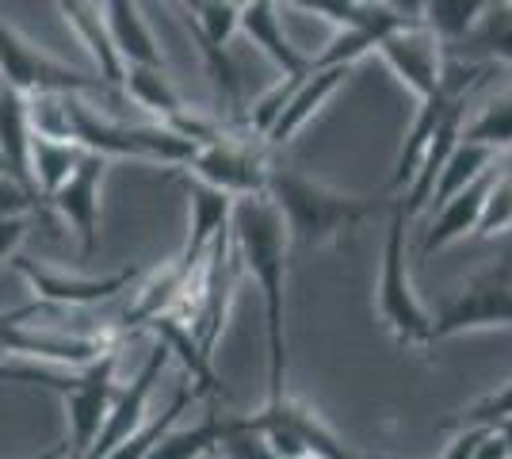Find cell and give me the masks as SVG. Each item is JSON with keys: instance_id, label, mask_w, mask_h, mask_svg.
<instances>
[{"instance_id": "obj_13", "label": "cell", "mask_w": 512, "mask_h": 459, "mask_svg": "<svg viewBox=\"0 0 512 459\" xmlns=\"http://www.w3.org/2000/svg\"><path fill=\"white\" fill-rule=\"evenodd\" d=\"M375 54H383V62L394 69V77L417 96L425 100L440 88L444 77V46L428 35L425 27H402V31H390L379 39Z\"/></svg>"}, {"instance_id": "obj_30", "label": "cell", "mask_w": 512, "mask_h": 459, "mask_svg": "<svg viewBox=\"0 0 512 459\" xmlns=\"http://www.w3.org/2000/svg\"><path fill=\"white\" fill-rule=\"evenodd\" d=\"M43 310H46V306L27 303V306H16V310H4V314H0V364L8 360V333L20 326V322H35Z\"/></svg>"}, {"instance_id": "obj_21", "label": "cell", "mask_w": 512, "mask_h": 459, "mask_svg": "<svg viewBox=\"0 0 512 459\" xmlns=\"http://www.w3.org/2000/svg\"><path fill=\"white\" fill-rule=\"evenodd\" d=\"M230 433H234V417L211 414L192 429H169L142 459H203L218 452Z\"/></svg>"}, {"instance_id": "obj_15", "label": "cell", "mask_w": 512, "mask_h": 459, "mask_svg": "<svg viewBox=\"0 0 512 459\" xmlns=\"http://www.w3.org/2000/svg\"><path fill=\"white\" fill-rule=\"evenodd\" d=\"M348 73H352L348 66H310V73L291 88V96H287V104L279 111V119L272 123V131L264 134V142H268V146H287V142L341 92L344 81H348Z\"/></svg>"}, {"instance_id": "obj_14", "label": "cell", "mask_w": 512, "mask_h": 459, "mask_svg": "<svg viewBox=\"0 0 512 459\" xmlns=\"http://www.w3.org/2000/svg\"><path fill=\"white\" fill-rule=\"evenodd\" d=\"M104 173H107V157L100 153H85L81 165L73 169V176L65 180L54 196L46 199L58 215H62L77 238H81V249L92 253L96 249V230H100V192H104Z\"/></svg>"}, {"instance_id": "obj_18", "label": "cell", "mask_w": 512, "mask_h": 459, "mask_svg": "<svg viewBox=\"0 0 512 459\" xmlns=\"http://www.w3.org/2000/svg\"><path fill=\"white\" fill-rule=\"evenodd\" d=\"M100 12H104L107 35H111V46H115V54H119L123 66L165 69L161 46L153 39L150 23H146L138 4H130V0H107V4H100Z\"/></svg>"}, {"instance_id": "obj_3", "label": "cell", "mask_w": 512, "mask_h": 459, "mask_svg": "<svg viewBox=\"0 0 512 459\" xmlns=\"http://www.w3.org/2000/svg\"><path fill=\"white\" fill-rule=\"evenodd\" d=\"M69 111V138L85 153L100 157H134V161H157V165H176L184 169L195 157V142L180 138L169 127L157 123H119L107 119L88 104L85 96H65Z\"/></svg>"}, {"instance_id": "obj_8", "label": "cell", "mask_w": 512, "mask_h": 459, "mask_svg": "<svg viewBox=\"0 0 512 459\" xmlns=\"http://www.w3.org/2000/svg\"><path fill=\"white\" fill-rule=\"evenodd\" d=\"M0 88H12L20 96H88V92H107L100 77H85L77 69L46 58L43 50L16 35L0 20Z\"/></svg>"}, {"instance_id": "obj_6", "label": "cell", "mask_w": 512, "mask_h": 459, "mask_svg": "<svg viewBox=\"0 0 512 459\" xmlns=\"http://www.w3.org/2000/svg\"><path fill=\"white\" fill-rule=\"evenodd\" d=\"M490 73H493L490 66H459V62H444L440 88H436L432 96H425V100H421V108H417L413 123H409L406 142H402L398 161H394L390 188H402V192H406V184L413 180V173H417V165H421L425 150L432 146L436 131L448 123V115H455L459 108H467V96L482 85Z\"/></svg>"}, {"instance_id": "obj_24", "label": "cell", "mask_w": 512, "mask_h": 459, "mask_svg": "<svg viewBox=\"0 0 512 459\" xmlns=\"http://www.w3.org/2000/svg\"><path fill=\"white\" fill-rule=\"evenodd\" d=\"M493 161H497V153L482 150V146H470V142H459L455 150H451V157L444 161V169H440V176H436V188H432V211H440L448 199H455L463 188H470L478 176L490 169Z\"/></svg>"}, {"instance_id": "obj_31", "label": "cell", "mask_w": 512, "mask_h": 459, "mask_svg": "<svg viewBox=\"0 0 512 459\" xmlns=\"http://www.w3.org/2000/svg\"><path fill=\"white\" fill-rule=\"evenodd\" d=\"M27 230H31V219H0V264H8L20 253Z\"/></svg>"}, {"instance_id": "obj_12", "label": "cell", "mask_w": 512, "mask_h": 459, "mask_svg": "<svg viewBox=\"0 0 512 459\" xmlns=\"http://www.w3.org/2000/svg\"><path fill=\"white\" fill-rule=\"evenodd\" d=\"M169 360H172L169 349H165L161 341H153L150 356H146V364L138 368V375L130 379L123 391H115V398H111V410H107L104 429H100V437H96V444H92L88 459H107L115 448H123V444L146 425L150 394H153V387H157L161 372L169 368Z\"/></svg>"}, {"instance_id": "obj_26", "label": "cell", "mask_w": 512, "mask_h": 459, "mask_svg": "<svg viewBox=\"0 0 512 459\" xmlns=\"http://www.w3.org/2000/svg\"><path fill=\"white\" fill-rule=\"evenodd\" d=\"M195 398H199V391H195L192 383H184L180 391L172 394V402L165 406V410H161V414H157V417H146V425H142V429H138V433H134V437H130L127 444H123V448H115V452H111L107 459H142L153 448V444H157V440L169 433V429H176L180 414H184V410L192 406Z\"/></svg>"}, {"instance_id": "obj_5", "label": "cell", "mask_w": 512, "mask_h": 459, "mask_svg": "<svg viewBox=\"0 0 512 459\" xmlns=\"http://www.w3.org/2000/svg\"><path fill=\"white\" fill-rule=\"evenodd\" d=\"M512 326V253L490 268L474 272L470 280L451 291L432 314V345L474 329H509Z\"/></svg>"}, {"instance_id": "obj_9", "label": "cell", "mask_w": 512, "mask_h": 459, "mask_svg": "<svg viewBox=\"0 0 512 459\" xmlns=\"http://www.w3.org/2000/svg\"><path fill=\"white\" fill-rule=\"evenodd\" d=\"M184 176H192L230 199H253L264 196L268 161L253 138H237V134L222 131L214 142L195 150V157L184 165Z\"/></svg>"}, {"instance_id": "obj_27", "label": "cell", "mask_w": 512, "mask_h": 459, "mask_svg": "<svg viewBox=\"0 0 512 459\" xmlns=\"http://www.w3.org/2000/svg\"><path fill=\"white\" fill-rule=\"evenodd\" d=\"M509 230H512V157L501 161V169L493 176L490 196H486V207H482V219H478L474 238L490 241L509 234Z\"/></svg>"}, {"instance_id": "obj_22", "label": "cell", "mask_w": 512, "mask_h": 459, "mask_svg": "<svg viewBox=\"0 0 512 459\" xmlns=\"http://www.w3.org/2000/svg\"><path fill=\"white\" fill-rule=\"evenodd\" d=\"M81 157H85V150L77 142H58V138L31 134V188H35V196H54L73 176V169L81 165Z\"/></svg>"}, {"instance_id": "obj_25", "label": "cell", "mask_w": 512, "mask_h": 459, "mask_svg": "<svg viewBox=\"0 0 512 459\" xmlns=\"http://www.w3.org/2000/svg\"><path fill=\"white\" fill-rule=\"evenodd\" d=\"M459 142L482 146V150L490 153L512 150V88H505L501 96H493L474 119H463Z\"/></svg>"}, {"instance_id": "obj_19", "label": "cell", "mask_w": 512, "mask_h": 459, "mask_svg": "<svg viewBox=\"0 0 512 459\" xmlns=\"http://www.w3.org/2000/svg\"><path fill=\"white\" fill-rule=\"evenodd\" d=\"M58 12L65 16V23L73 27V35L85 43V50L96 62V73H100V85L107 92H123V73L127 66L119 62L115 46H111V35H107V23L100 4H85V0H62Z\"/></svg>"}, {"instance_id": "obj_17", "label": "cell", "mask_w": 512, "mask_h": 459, "mask_svg": "<svg viewBox=\"0 0 512 459\" xmlns=\"http://www.w3.org/2000/svg\"><path fill=\"white\" fill-rule=\"evenodd\" d=\"M501 169V161H493L486 173L478 176L470 188H463L455 199H448L432 222H428L425 238H421V257H432V253H440V249H448L455 241H463L467 234L478 230V219H482V207H486V196H490V184L493 176Z\"/></svg>"}, {"instance_id": "obj_10", "label": "cell", "mask_w": 512, "mask_h": 459, "mask_svg": "<svg viewBox=\"0 0 512 459\" xmlns=\"http://www.w3.org/2000/svg\"><path fill=\"white\" fill-rule=\"evenodd\" d=\"M65 406V421H69V459H88L92 444L100 437L111 410V398H115V349L100 356L92 368L77 372V383L65 394H58Z\"/></svg>"}, {"instance_id": "obj_1", "label": "cell", "mask_w": 512, "mask_h": 459, "mask_svg": "<svg viewBox=\"0 0 512 459\" xmlns=\"http://www.w3.org/2000/svg\"><path fill=\"white\" fill-rule=\"evenodd\" d=\"M230 238H234L237 264L253 276L256 291L264 299V349H268V402L279 406L283 394V375H287V253L291 241L283 230V219L268 196L234 199L230 215Z\"/></svg>"}, {"instance_id": "obj_7", "label": "cell", "mask_w": 512, "mask_h": 459, "mask_svg": "<svg viewBox=\"0 0 512 459\" xmlns=\"http://www.w3.org/2000/svg\"><path fill=\"white\" fill-rule=\"evenodd\" d=\"M180 12H184V23H188L192 39L199 43V54L207 62L218 108L230 111V119H241V77H237V66L230 58V39L237 35V23H241V4L192 0V4H180Z\"/></svg>"}, {"instance_id": "obj_2", "label": "cell", "mask_w": 512, "mask_h": 459, "mask_svg": "<svg viewBox=\"0 0 512 459\" xmlns=\"http://www.w3.org/2000/svg\"><path fill=\"white\" fill-rule=\"evenodd\" d=\"M264 196L276 207L287 241L295 249H321V245L344 241L363 219L375 215V199L337 192L314 176L283 169V165H268Z\"/></svg>"}, {"instance_id": "obj_28", "label": "cell", "mask_w": 512, "mask_h": 459, "mask_svg": "<svg viewBox=\"0 0 512 459\" xmlns=\"http://www.w3.org/2000/svg\"><path fill=\"white\" fill-rule=\"evenodd\" d=\"M474 39L482 50H490L505 66H512V4H490L478 31H474Z\"/></svg>"}, {"instance_id": "obj_11", "label": "cell", "mask_w": 512, "mask_h": 459, "mask_svg": "<svg viewBox=\"0 0 512 459\" xmlns=\"http://www.w3.org/2000/svg\"><path fill=\"white\" fill-rule=\"evenodd\" d=\"M8 264L20 272L27 284H31L35 303L39 306H69V310L104 303V299H115L119 291H127V287L138 280V272H134V268L111 272V276H100V280H88V276H65V272H58V268H50V264H43V261H31V257H23V253H16Z\"/></svg>"}, {"instance_id": "obj_16", "label": "cell", "mask_w": 512, "mask_h": 459, "mask_svg": "<svg viewBox=\"0 0 512 459\" xmlns=\"http://www.w3.org/2000/svg\"><path fill=\"white\" fill-rule=\"evenodd\" d=\"M237 31L268 54V62L279 69V81H302V77L310 73V54H302L299 46L287 39L283 20H279V4H272V0L241 4V23H237Z\"/></svg>"}, {"instance_id": "obj_33", "label": "cell", "mask_w": 512, "mask_h": 459, "mask_svg": "<svg viewBox=\"0 0 512 459\" xmlns=\"http://www.w3.org/2000/svg\"><path fill=\"white\" fill-rule=\"evenodd\" d=\"M493 429H497V433H501V440L509 444V456H512V417H505V421H497Z\"/></svg>"}, {"instance_id": "obj_32", "label": "cell", "mask_w": 512, "mask_h": 459, "mask_svg": "<svg viewBox=\"0 0 512 459\" xmlns=\"http://www.w3.org/2000/svg\"><path fill=\"white\" fill-rule=\"evenodd\" d=\"M474 459H512L509 456V444L501 440V433L497 429H486V437H482V444H478V452H474Z\"/></svg>"}, {"instance_id": "obj_29", "label": "cell", "mask_w": 512, "mask_h": 459, "mask_svg": "<svg viewBox=\"0 0 512 459\" xmlns=\"http://www.w3.org/2000/svg\"><path fill=\"white\" fill-rule=\"evenodd\" d=\"M39 203V196L16 180L8 169H0V219H27V211Z\"/></svg>"}, {"instance_id": "obj_23", "label": "cell", "mask_w": 512, "mask_h": 459, "mask_svg": "<svg viewBox=\"0 0 512 459\" xmlns=\"http://www.w3.org/2000/svg\"><path fill=\"white\" fill-rule=\"evenodd\" d=\"M486 8V0H428L421 4V27L440 46H455L478 31Z\"/></svg>"}, {"instance_id": "obj_20", "label": "cell", "mask_w": 512, "mask_h": 459, "mask_svg": "<svg viewBox=\"0 0 512 459\" xmlns=\"http://www.w3.org/2000/svg\"><path fill=\"white\" fill-rule=\"evenodd\" d=\"M0 169H8L16 180H23L31 188V119H27V96L12 92V88H0Z\"/></svg>"}, {"instance_id": "obj_4", "label": "cell", "mask_w": 512, "mask_h": 459, "mask_svg": "<svg viewBox=\"0 0 512 459\" xmlns=\"http://www.w3.org/2000/svg\"><path fill=\"white\" fill-rule=\"evenodd\" d=\"M406 211L402 203L390 207L383 241V272H379V318L394 333L398 345L428 349L432 345V310L421 303L413 276H409V253H406Z\"/></svg>"}]
</instances>
